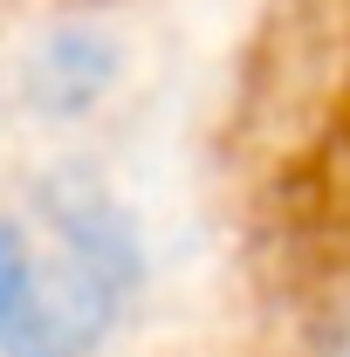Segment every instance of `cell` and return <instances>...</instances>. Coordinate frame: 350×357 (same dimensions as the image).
<instances>
[{
	"instance_id": "obj_1",
	"label": "cell",
	"mask_w": 350,
	"mask_h": 357,
	"mask_svg": "<svg viewBox=\"0 0 350 357\" xmlns=\"http://www.w3.org/2000/svg\"><path fill=\"white\" fill-rule=\"evenodd\" d=\"M124 275L131 261H124L117 234H96L89 213L62 220V255L35 261L28 296L7 330V357H89L117 316Z\"/></svg>"
},
{
	"instance_id": "obj_2",
	"label": "cell",
	"mask_w": 350,
	"mask_h": 357,
	"mask_svg": "<svg viewBox=\"0 0 350 357\" xmlns=\"http://www.w3.org/2000/svg\"><path fill=\"white\" fill-rule=\"evenodd\" d=\"M28 248H21V234L0 220V344H7V330H14V310H21V296H28Z\"/></svg>"
}]
</instances>
